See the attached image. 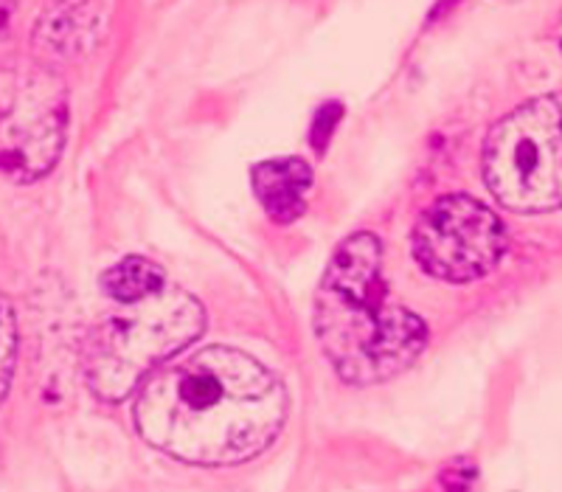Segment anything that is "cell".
Returning <instances> with one entry per match:
<instances>
[{
    "label": "cell",
    "instance_id": "obj_3",
    "mask_svg": "<svg viewBox=\"0 0 562 492\" xmlns=\"http://www.w3.org/2000/svg\"><path fill=\"white\" fill-rule=\"evenodd\" d=\"M203 329V304L192 293L164 284L97 326L85 349V380L99 400L122 403L160 364L194 344Z\"/></svg>",
    "mask_w": 562,
    "mask_h": 492
},
{
    "label": "cell",
    "instance_id": "obj_8",
    "mask_svg": "<svg viewBox=\"0 0 562 492\" xmlns=\"http://www.w3.org/2000/svg\"><path fill=\"white\" fill-rule=\"evenodd\" d=\"M313 186V169L301 158L265 160L254 169V192L265 214L273 223L288 225L307 209V189Z\"/></svg>",
    "mask_w": 562,
    "mask_h": 492
},
{
    "label": "cell",
    "instance_id": "obj_2",
    "mask_svg": "<svg viewBox=\"0 0 562 492\" xmlns=\"http://www.w3.org/2000/svg\"><path fill=\"white\" fill-rule=\"evenodd\" d=\"M321 351L349 385H380L408 371L428 346V326L391 299L383 245L360 231L338 245L315 293Z\"/></svg>",
    "mask_w": 562,
    "mask_h": 492
},
{
    "label": "cell",
    "instance_id": "obj_11",
    "mask_svg": "<svg viewBox=\"0 0 562 492\" xmlns=\"http://www.w3.org/2000/svg\"><path fill=\"white\" fill-rule=\"evenodd\" d=\"M9 3L7 0H0V34H3V29H7V23H9Z\"/></svg>",
    "mask_w": 562,
    "mask_h": 492
},
{
    "label": "cell",
    "instance_id": "obj_1",
    "mask_svg": "<svg viewBox=\"0 0 562 492\" xmlns=\"http://www.w3.org/2000/svg\"><path fill=\"white\" fill-rule=\"evenodd\" d=\"M135 391L140 439L198 467L256 459L279 439L290 414L284 383L254 355L231 346L169 358Z\"/></svg>",
    "mask_w": 562,
    "mask_h": 492
},
{
    "label": "cell",
    "instance_id": "obj_5",
    "mask_svg": "<svg viewBox=\"0 0 562 492\" xmlns=\"http://www.w3.org/2000/svg\"><path fill=\"white\" fill-rule=\"evenodd\" d=\"M68 133V93L48 68L0 70V175L32 183L54 169Z\"/></svg>",
    "mask_w": 562,
    "mask_h": 492
},
{
    "label": "cell",
    "instance_id": "obj_10",
    "mask_svg": "<svg viewBox=\"0 0 562 492\" xmlns=\"http://www.w3.org/2000/svg\"><path fill=\"white\" fill-rule=\"evenodd\" d=\"M14 360H18V318L12 304L0 295V403L12 385Z\"/></svg>",
    "mask_w": 562,
    "mask_h": 492
},
{
    "label": "cell",
    "instance_id": "obj_6",
    "mask_svg": "<svg viewBox=\"0 0 562 492\" xmlns=\"http://www.w3.org/2000/svg\"><path fill=\"white\" fill-rule=\"evenodd\" d=\"M411 243L416 265L450 284L490 276L509 245L498 214L467 194L436 200L416 223Z\"/></svg>",
    "mask_w": 562,
    "mask_h": 492
},
{
    "label": "cell",
    "instance_id": "obj_4",
    "mask_svg": "<svg viewBox=\"0 0 562 492\" xmlns=\"http://www.w3.org/2000/svg\"><path fill=\"white\" fill-rule=\"evenodd\" d=\"M560 97L546 93L490 130L484 180L492 198L515 214H546L560 205Z\"/></svg>",
    "mask_w": 562,
    "mask_h": 492
},
{
    "label": "cell",
    "instance_id": "obj_7",
    "mask_svg": "<svg viewBox=\"0 0 562 492\" xmlns=\"http://www.w3.org/2000/svg\"><path fill=\"white\" fill-rule=\"evenodd\" d=\"M102 18L93 0H52L32 34V45L45 63H70L93 52Z\"/></svg>",
    "mask_w": 562,
    "mask_h": 492
},
{
    "label": "cell",
    "instance_id": "obj_9",
    "mask_svg": "<svg viewBox=\"0 0 562 492\" xmlns=\"http://www.w3.org/2000/svg\"><path fill=\"white\" fill-rule=\"evenodd\" d=\"M102 290L119 304H133V301L147 299L155 290H160L167 284V276L164 268L155 265L153 259H144V256H127L119 265L108 270L102 276Z\"/></svg>",
    "mask_w": 562,
    "mask_h": 492
}]
</instances>
